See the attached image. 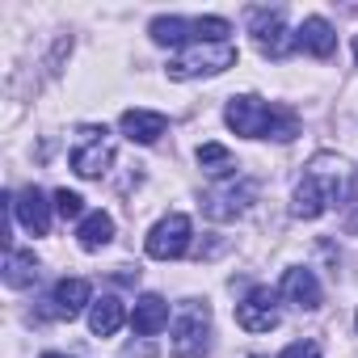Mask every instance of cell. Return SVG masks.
<instances>
[{
    "label": "cell",
    "instance_id": "23",
    "mask_svg": "<svg viewBox=\"0 0 358 358\" xmlns=\"http://www.w3.org/2000/svg\"><path fill=\"white\" fill-rule=\"evenodd\" d=\"M278 358H324V354H320V345H316V341H291Z\"/></svg>",
    "mask_w": 358,
    "mask_h": 358
},
{
    "label": "cell",
    "instance_id": "13",
    "mask_svg": "<svg viewBox=\"0 0 358 358\" xmlns=\"http://www.w3.org/2000/svg\"><path fill=\"white\" fill-rule=\"evenodd\" d=\"M118 131H122L131 143H143V148H148V143H156V139L169 131V118H164L160 110H139V106H135V110H127V114L118 118Z\"/></svg>",
    "mask_w": 358,
    "mask_h": 358
},
{
    "label": "cell",
    "instance_id": "8",
    "mask_svg": "<svg viewBox=\"0 0 358 358\" xmlns=\"http://www.w3.org/2000/svg\"><path fill=\"white\" fill-rule=\"evenodd\" d=\"M114 164V139L106 127H80L76 131V148H72V169L80 177H101Z\"/></svg>",
    "mask_w": 358,
    "mask_h": 358
},
{
    "label": "cell",
    "instance_id": "16",
    "mask_svg": "<svg viewBox=\"0 0 358 358\" xmlns=\"http://www.w3.org/2000/svg\"><path fill=\"white\" fill-rule=\"evenodd\" d=\"M131 329L139 333V337H156L160 329H169V303L160 299V295H139L135 299V308H131Z\"/></svg>",
    "mask_w": 358,
    "mask_h": 358
},
{
    "label": "cell",
    "instance_id": "14",
    "mask_svg": "<svg viewBox=\"0 0 358 358\" xmlns=\"http://www.w3.org/2000/svg\"><path fill=\"white\" fill-rule=\"evenodd\" d=\"M295 47L316 55V59H329L337 51V34H333V26L324 17H303V26L295 30Z\"/></svg>",
    "mask_w": 358,
    "mask_h": 358
},
{
    "label": "cell",
    "instance_id": "18",
    "mask_svg": "<svg viewBox=\"0 0 358 358\" xmlns=\"http://www.w3.org/2000/svg\"><path fill=\"white\" fill-rule=\"evenodd\" d=\"M324 211H329V194L303 173V182H299L295 194H291V215H295V220H320Z\"/></svg>",
    "mask_w": 358,
    "mask_h": 358
},
{
    "label": "cell",
    "instance_id": "21",
    "mask_svg": "<svg viewBox=\"0 0 358 358\" xmlns=\"http://www.w3.org/2000/svg\"><path fill=\"white\" fill-rule=\"evenodd\" d=\"M199 164L215 177V182H224V177H236V160L224 143H203L199 148Z\"/></svg>",
    "mask_w": 358,
    "mask_h": 358
},
{
    "label": "cell",
    "instance_id": "5",
    "mask_svg": "<svg viewBox=\"0 0 358 358\" xmlns=\"http://www.w3.org/2000/svg\"><path fill=\"white\" fill-rule=\"evenodd\" d=\"M253 199H257V182L236 173V177L215 182V186L203 194V215L215 220V224H232V220H241V215L253 207Z\"/></svg>",
    "mask_w": 358,
    "mask_h": 358
},
{
    "label": "cell",
    "instance_id": "24",
    "mask_svg": "<svg viewBox=\"0 0 358 358\" xmlns=\"http://www.w3.org/2000/svg\"><path fill=\"white\" fill-rule=\"evenodd\" d=\"M43 358H68V354H43Z\"/></svg>",
    "mask_w": 358,
    "mask_h": 358
},
{
    "label": "cell",
    "instance_id": "9",
    "mask_svg": "<svg viewBox=\"0 0 358 358\" xmlns=\"http://www.w3.org/2000/svg\"><path fill=\"white\" fill-rule=\"evenodd\" d=\"M249 34H253V47L270 59H282L295 47V34H287V13L282 9H253L249 13Z\"/></svg>",
    "mask_w": 358,
    "mask_h": 358
},
{
    "label": "cell",
    "instance_id": "12",
    "mask_svg": "<svg viewBox=\"0 0 358 358\" xmlns=\"http://www.w3.org/2000/svg\"><path fill=\"white\" fill-rule=\"evenodd\" d=\"M282 299L295 303L299 312H316V308L324 303V287H320V278H316L312 270L295 266V270L282 274Z\"/></svg>",
    "mask_w": 358,
    "mask_h": 358
},
{
    "label": "cell",
    "instance_id": "11",
    "mask_svg": "<svg viewBox=\"0 0 358 358\" xmlns=\"http://www.w3.org/2000/svg\"><path fill=\"white\" fill-rule=\"evenodd\" d=\"M51 211H55V203H47V194L38 186H26L22 194H13V220L34 236L51 232Z\"/></svg>",
    "mask_w": 358,
    "mask_h": 358
},
{
    "label": "cell",
    "instance_id": "15",
    "mask_svg": "<svg viewBox=\"0 0 358 358\" xmlns=\"http://www.w3.org/2000/svg\"><path fill=\"white\" fill-rule=\"evenodd\" d=\"M51 303H55V316H80L85 308H93V287L85 278H59L55 291H51Z\"/></svg>",
    "mask_w": 358,
    "mask_h": 358
},
{
    "label": "cell",
    "instance_id": "6",
    "mask_svg": "<svg viewBox=\"0 0 358 358\" xmlns=\"http://www.w3.org/2000/svg\"><path fill=\"white\" fill-rule=\"evenodd\" d=\"M190 236H194L190 215L173 211V215H164V220H156V224H152V232H148L143 249H148V257H156V262H177V257H186Z\"/></svg>",
    "mask_w": 358,
    "mask_h": 358
},
{
    "label": "cell",
    "instance_id": "20",
    "mask_svg": "<svg viewBox=\"0 0 358 358\" xmlns=\"http://www.w3.org/2000/svg\"><path fill=\"white\" fill-rule=\"evenodd\" d=\"M38 278V257L30 249H9L5 253V287H34Z\"/></svg>",
    "mask_w": 358,
    "mask_h": 358
},
{
    "label": "cell",
    "instance_id": "3",
    "mask_svg": "<svg viewBox=\"0 0 358 358\" xmlns=\"http://www.w3.org/2000/svg\"><path fill=\"white\" fill-rule=\"evenodd\" d=\"M148 34L160 47H190V43H228L232 26L224 17H177V13H169V17H152Z\"/></svg>",
    "mask_w": 358,
    "mask_h": 358
},
{
    "label": "cell",
    "instance_id": "1",
    "mask_svg": "<svg viewBox=\"0 0 358 358\" xmlns=\"http://www.w3.org/2000/svg\"><path fill=\"white\" fill-rule=\"evenodd\" d=\"M224 122H228L236 135H245V139H278V143H287V139L299 135V118H295L291 110L270 106V101H262V97H253V93L228 97Z\"/></svg>",
    "mask_w": 358,
    "mask_h": 358
},
{
    "label": "cell",
    "instance_id": "26",
    "mask_svg": "<svg viewBox=\"0 0 358 358\" xmlns=\"http://www.w3.org/2000/svg\"><path fill=\"white\" fill-rule=\"evenodd\" d=\"M354 329H358V316H354Z\"/></svg>",
    "mask_w": 358,
    "mask_h": 358
},
{
    "label": "cell",
    "instance_id": "4",
    "mask_svg": "<svg viewBox=\"0 0 358 358\" xmlns=\"http://www.w3.org/2000/svg\"><path fill=\"white\" fill-rule=\"evenodd\" d=\"M228 68H236V47L232 43H190L169 59L164 76L169 80H203V76H220Z\"/></svg>",
    "mask_w": 358,
    "mask_h": 358
},
{
    "label": "cell",
    "instance_id": "10",
    "mask_svg": "<svg viewBox=\"0 0 358 358\" xmlns=\"http://www.w3.org/2000/svg\"><path fill=\"white\" fill-rule=\"evenodd\" d=\"M278 320H282V312H278V295L270 287H253L236 303V324L245 333H270V329H278Z\"/></svg>",
    "mask_w": 358,
    "mask_h": 358
},
{
    "label": "cell",
    "instance_id": "22",
    "mask_svg": "<svg viewBox=\"0 0 358 358\" xmlns=\"http://www.w3.org/2000/svg\"><path fill=\"white\" fill-rule=\"evenodd\" d=\"M51 203H55V215H64V220H85V215H89V211H85V199H80L76 190H55Z\"/></svg>",
    "mask_w": 358,
    "mask_h": 358
},
{
    "label": "cell",
    "instance_id": "19",
    "mask_svg": "<svg viewBox=\"0 0 358 358\" xmlns=\"http://www.w3.org/2000/svg\"><path fill=\"white\" fill-rule=\"evenodd\" d=\"M76 241H80V249H85V253L106 249V245L114 241V220H110L106 211H89V215L76 224Z\"/></svg>",
    "mask_w": 358,
    "mask_h": 358
},
{
    "label": "cell",
    "instance_id": "25",
    "mask_svg": "<svg viewBox=\"0 0 358 358\" xmlns=\"http://www.w3.org/2000/svg\"><path fill=\"white\" fill-rule=\"evenodd\" d=\"M354 59H358V38H354Z\"/></svg>",
    "mask_w": 358,
    "mask_h": 358
},
{
    "label": "cell",
    "instance_id": "7",
    "mask_svg": "<svg viewBox=\"0 0 358 358\" xmlns=\"http://www.w3.org/2000/svg\"><path fill=\"white\" fill-rule=\"evenodd\" d=\"M308 177L329 194V207H345V203L354 199V164H350L345 156H333V152L312 156Z\"/></svg>",
    "mask_w": 358,
    "mask_h": 358
},
{
    "label": "cell",
    "instance_id": "2",
    "mask_svg": "<svg viewBox=\"0 0 358 358\" xmlns=\"http://www.w3.org/2000/svg\"><path fill=\"white\" fill-rule=\"evenodd\" d=\"M173 358H207L211 354V308L203 299H186L169 324Z\"/></svg>",
    "mask_w": 358,
    "mask_h": 358
},
{
    "label": "cell",
    "instance_id": "17",
    "mask_svg": "<svg viewBox=\"0 0 358 358\" xmlns=\"http://www.w3.org/2000/svg\"><path fill=\"white\" fill-rule=\"evenodd\" d=\"M122 324H127V308H122L118 295L93 299V308H89V329H93V337H114Z\"/></svg>",
    "mask_w": 358,
    "mask_h": 358
}]
</instances>
